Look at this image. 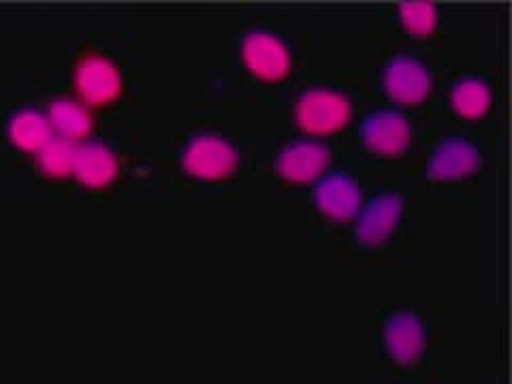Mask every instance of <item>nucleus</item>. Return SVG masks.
Listing matches in <instances>:
<instances>
[{
  "instance_id": "obj_1",
  "label": "nucleus",
  "mask_w": 512,
  "mask_h": 384,
  "mask_svg": "<svg viewBox=\"0 0 512 384\" xmlns=\"http://www.w3.org/2000/svg\"><path fill=\"white\" fill-rule=\"evenodd\" d=\"M367 105V88L359 77L327 73L303 79L288 92L284 116L291 135L333 141L348 137Z\"/></svg>"
},
{
  "instance_id": "obj_2",
  "label": "nucleus",
  "mask_w": 512,
  "mask_h": 384,
  "mask_svg": "<svg viewBox=\"0 0 512 384\" xmlns=\"http://www.w3.org/2000/svg\"><path fill=\"white\" fill-rule=\"evenodd\" d=\"M427 139V122L419 111L380 103L363 109L348 133V146L357 165L393 173L419 163Z\"/></svg>"
},
{
  "instance_id": "obj_3",
  "label": "nucleus",
  "mask_w": 512,
  "mask_h": 384,
  "mask_svg": "<svg viewBox=\"0 0 512 384\" xmlns=\"http://www.w3.org/2000/svg\"><path fill=\"white\" fill-rule=\"evenodd\" d=\"M491 152L470 131L431 135L419 158V186L436 197L461 195L485 178Z\"/></svg>"
},
{
  "instance_id": "obj_4",
  "label": "nucleus",
  "mask_w": 512,
  "mask_h": 384,
  "mask_svg": "<svg viewBox=\"0 0 512 384\" xmlns=\"http://www.w3.org/2000/svg\"><path fill=\"white\" fill-rule=\"evenodd\" d=\"M410 220V195L399 186L370 190L348 231V250L363 263H384L404 244Z\"/></svg>"
},
{
  "instance_id": "obj_5",
  "label": "nucleus",
  "mask_w": 512,
  "mask_h": 384,
  "mask_svg": "<svg viewBox=\"0 0 512 384\" xmlns=\"http://www.w3.org/2000/svg\"><path fill=\"white\" fill-rule=\"evenodd\" d=\"M376 344L395 378L427 376L438 352V320L423 308H393L378 320Z\"/></svg>"
},
{
  "instance_id": "obj_6",
  "label": "nucleus",
  "mask_w": 512,
  "mask_h": 384,
  "mask_svg": "<svg viewBox=\"0 0 512 384\" xmlns=\"http://www.w3.org/2000/svg\"><path fill=\"white\" fill-rule=\"evenodd\" d=\"M235 62L246 82L261 92H280L299 71L297 43L276 26H250L235 43Z\"/></svg>"
},
{
  "instance_id": "obj_7",
  "label": "nucleus",
  "mask_w": 512,
  "mask_h": 384,
  "mask_svg": "<svg viewBox=\"0 0 512 384\" xmlns=\"http://www.w3.org/2000/svg\"><path fill=\"white\" fill-rule=\"evenodd\" d=\"M374 86L387 105L419 114L438 99L442 90L436 62L414 45L397 47L380 58Z\"/></svg>"
},
{
  "instance_id": "obj_8",
  "label": "nucleus",
  "mask_w": 512,
  "mask_h": 384,
  "mask_svg": "<svg viewBox=\"0 0 512 384\" xmlns=\"http://www.w3.org/2000/svg\"><path fill=\"white\" fill-rule=\"evenodd\" d=\"M178 167L184 178L195 184H231L244 173L246 150L227 128L205 126L182 139Z\"/></svg>"
},
{
  "instance_id": "obj_9",
  "label": "nucleus",
  "mask_w": 512,
  "mask_h": 384,
  "mask_svg": "<svg viewBox=\"0 0 512 384\" xmlns=\"http://www.w3.org/2000/svg\"><path fill=\"white\" fill-rule=\"evenodd\" d=\"M331 141H320L301 135L282 137L269 156V171L274 182L288 192L308 190L338 167Z\"/></svg>"
},
{
  "instance_id": "obj_10",
  "label": "nucleus",
  "mask_w": 512,
  "mask_h": 384,
  "mask_svg": "<svg viewBox=\"0 0 512 384\" xmlns=\"http://www.w3.org/2000/svg\"><path fill=\"white\" fill-rule=\"evenodd\" d=\"M370 190L355 169L333 167L308 192L314 222L325 231L348 229Z\"/></svg>"
},
{
  "instance_id": "obj_11",
  "label": "nucleus",
  "mask_w": 512,
  "mask_h": 384,
  "mask_svg": "<svg viewBox=\"0 0 512 384\" xmlns=\"http://www.w3.org/2000/svg\"><path fill=\"white\" fill-rule=\"evenodd\" d=\"M442 101L446 114L470 131L472 126L485 124L493 116L498 107V88L489 75L466 71L444 86Z\"/></svg>"
},
{
  "instance_id": "obj_12",
  "label": "nucleus",
  "mask_w": 512,
  "mask_h": 384,
  "mask_svg": "<svg viewBox=\"0 0 512 384\" xmlns=\"http://www.w3.org/2000/svg\"><path fill=\"white\" fill-rule=\"evenodd\" d=\"M73 86L77 101L88 109H105L116 105L124 92L120 64L101 52H90L77 60L73 69Z\"/></svg>"
},
{
  "instance_id": "obj_13",
  "label": "nucleus",
  "mask_w": 512,
  "mask_h": 384,
  "mask_svg": "<svg viewBox=\"0 0 512 384\" xmlns=\"http://www.w3.org/2000/svg\"><path fill=\"white\" fill-rule=\"evenodd\" d=\"M120 169V156L107 143L90 139L77 143L71 178L82 188L103 192L118 182Z\"/></svg>"
},
{
  "instance_id": "obj_14",
  "label": "nucleus",
  "mask_w": 512,
  "mask_h": 384,
  "mask_svg": "<svg viewBox=\"0 0 512 384\" xmlns=\"http://www.w3.org/2000/svg\"><path fill=\"white\" fill-rule=\"evenodd\" d=\"M393 26L406 41L414 47L434 41L442 30V11L434 3L425 0H412V3H399L393 9Z\"/></svg>"
},
{
  "instance_id": "obj_15",
  "label": "nucleus",
  "mask_w": 512,
  "mask_h": 384,
  "mask_svg": "<svg viewBox=\"0 0 512 384\" xmlns=\"http://www.w3.org/2000/svg\"><path fill=\"white\" fill-rule=\"evenodd\" d=\"M7 139L18 152L39 156L47 143L54 139V133L45 111H39L35 107H24L20 111H15L9 118Z\"/></svg>"
},
{
  "instance_id": "obj_16",
  "label": "nucleus",
  "mask_w": 512,
  "mask_h": 384,
  "mask_svg": "<svg viewBox=\"0 0 512 384\" xmlns=\"http://www.w3.org/2000/svg\"><path fill=\"white\" fill-rule=\"evenodd\" d=\"M45 116L50 120L54 137L73 143L86 141L94 126L92 109H88L82 101L67 99V96H60V99H54L47 105Z\"/></svg>"
},
{
  "instance_id": "obj_17",
  "label": "nucleus",
  "mask_w": 512,
  "mask_h": 384,
  "mask_svg": "<svg viewBox=\"0 0 512 384\" xmlns=\"http://www.w3.org/2000/svg\"><path fill=\"white\" fill-rule=\"evenodd\" d=\"M75 150L77 143L54 137L43 152L37 156L39 169L47 175V178L54 180H69L73 175V165H75Z\"/></svg>"
},
{
  "instance_id": "obj_18",
  "label": "nucleus",
  "mask_w": 512,
  "mask_h": 384,
  "mask_svg": "<svg viewBox=\"0 0 512 384\" xmlns=\"http://www.w3.org/2000/svg\"><path fill=\"white\" fill-rule=\"evenodd\" d=\"M393 384H427V376H421V378H395Z\"/></svg>"
}]
</instances>
